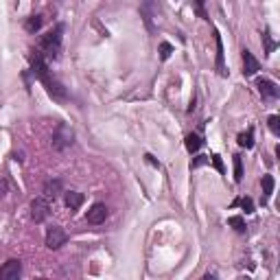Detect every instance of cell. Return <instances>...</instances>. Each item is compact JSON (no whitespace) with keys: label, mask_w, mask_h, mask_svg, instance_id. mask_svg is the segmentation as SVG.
Returning <instances> with one entry per match:
<instances>
[{"label":"cell","mask_w":280,"mask_h":280,"mask_svg":"<svg viewBox=\"0 0 280 280\" xmlns=\"http://www.w3.org/2000/svg\"><path fill=\"white\" fill-rule=\"evenodd\" d=\"M201 144H204V140H201L197 134H188V136H186V149H188L191 153H197V151H199Z\"/></svg>","instance_id":"5bb4252c"},{"label":"cell","mask_w":280,"mask_h":280,"mask_svg":"<svg viewBox=\"0 0 280 280\" xmlns=\"http://www.w3.org/2000/svg\"><path fill=\"white\" fill-rule=\"evenodd\" d=\"M204 4H206V0H192V11H195L199 18H204V20H210L206 9H204Z\"/></svg>","instance_id":"d6986e66"},{"label":"cell","mask_w":280,"mask_h":280,"mask_svg":"<svg viewBox=\"0 0 280 280\" xmlns=\"http://www.w3.org/2000/svg\"><path fill=\"white\" fill-rule=\"evenodd\" d=\"M48 214H51L48 201L44 199V197H35V199L31 201V219H33L35 223H42V221H46Z\"/></svg>","instance_id":"5b68a950"},{"label":"cell","mask_w":280,"mask_h":280,"mask_svg":"<svg viewBox=\"0 0 280 280\" xmlns=\"http://www.w3.org/2000/svg\"><path fill=\"white\" fill-rule=\"evenodd\" d=\"M64 201H66V206H68L70 210H79V208H81V204H83V195H81V192H77V191H68V192H66V197H64Z\"/></svg>","instance_id":"7c38bea8"},{"label":"cell","mask_w":280,"mask_h":280,"mask_svg":"<svg viewBox=\"0 0 280 280\" xmlns=\"http://www.w3.org/2000/svg\"><path fill=\"white\" fill-rule=\"evenodd\" d=\"M7 195V179H0V197Z\"/></svg>","instance_id":"484cf974"},{"label":"cell","mask_w":280,"mask_h":280,"mask_svg":"<svg viewBox=\"0 0 280 280\" xmlns=\"http://www.w3.org/2000/svg\"><path fill=\"white\" fill-rule=\"evenodd\" d=\"M171 52H173V46H171L169 42H162V44H160V59L166 61V59L171 57Z\"/></svg>","instance_id":"603a6c76"},{"label":"cell","mask_w":280,"mask_h":280,"mask_svg":"<svg viewBox=\"0 0 280 280\" xmlns=\"http://www.w3.org/2000/svg\"><path fill=\"white\" fill-rule=\"evenodd\" d=\"M107 214H109L107 206L101 204V201H96V204H92V208L88 210L86 219H88V223H92V226H101V223L107 219Z\"/></svg>","instance_id":"52a82bcc"},{"label":"cell","mask_w":280,"mask_h":280,"mask_svg":"<svg viewBox=\"0 0 280 280\" xmlns=\"http://www.w3.org/2000/svg\"><path fill=\"white\" fill-rule=\"evenodd\" d=\"M232 160H234V182L241 184L243 182V158L236 153V156H232Z\"/></svg>","instance_id":"2e32d148"},{"label":"cell","mask_w":280,"mask_h":280,"mask_svg":"<svg viewBox=\"0 0 280 280\" xmlns=\"http://www.w3.org/2000/svg\"><path fill=\"white\" fill-rule=\"evenodd\" d=\"M44 192L55 199V197L61 192V179H48V182H44Z\"/></svg>","instance_id":"4fadbf2b"},{"label":"cell","mask_w":280,"mask_h":280,"mask_svg":"<svg viewBox=\"0 0 280 280\" xmlns=\"http://www.w3.org/2000/svg\"><path fill=\"white\" fill-rule=\"evenodd\" d=\"M239 147H243V149L254 147V129H247L245 134H239Z\"/></svg>","instance_id":"e0dca14e"},{"label":"cell","mask_w":280,"mask_h":280,"mask_svg":"<svg viewBox=\"0 0 280 280\" xmlns=\"http://www.w3.org/2000/svg\"><path fill=\"white\" fill-rule=\"evenodd\" d=\"M22 276V262L18 258H9L0 267V280H18Z\"/></svg>","instance_id":"8992f818"},{"label":"cell","mask_w":280,"mask_h":280,"mask_svg":"<svg viewBox=\"0 0 280 280\" xmlns=\"http://www.w3.org/2000/svg\"><path fill=\"white\" fill-rule=\"evenodd\" d=\"M74 140V131L70 129L66 122H59L55 129V134H52V149L55 151H64L66 147H70Z\"/></svg>","instance_id":"3957f363"},{"label":"cell","mask_w":280,"mask_h":280,"mask_svg":"<svg viewBox=\"0 0 280 280\" xmlns=\"http://www.w3.org/2000/svg\"><path fill=\"white\" fill-rule=\"evenodd\" d=\"M64 24H57L52 31H48L46 35L42 37V42H39V52H42L44 57H48V59H57L61 52V39H64Z\"/></svg>","instance_id":"7a4b0ae2"},{"label":"cell","mask_w":280,"mask_h":280,"mask_svg":"<svg viewBox=\"0 0 280 280\" xmlns=\"http://www.w3.org/2000/svg\"><path fill=\"white\" fill-rule=\"evenodd\" d=\"M212 164H214V169H217L219 173H223V171H226V169H223V162H221V158H219L217 153H214V156H212Z\"/></svg>","instance_id":"cb8c5ba5"},{"label":"cell","mask_w":280,"mask_h":280,"mask_svg":"<svg viewBox=\"0 0 280 280\" xmlns=\"http://www.w3.org/2000/svg\"><path fill=\"white\" fill-rule=\"evenodd\" d=\"M269 129H271V134L274 136H280V116H276V114H271L269 116Z\"/></svg>","instance_id":"7402d4cb"},{"label":"cell","mask_w":280,"mask_h":280,"mask_svg":"<svg viewBox=\"0 0 280 280\" xmlns=\"http://www.w3.org/2000/svg\"><path fill=\"white\" fill-rule=\"evenodd\" d=\"M228 223H230V226L234 228L239 234H243V232L247 230V226H245V221H243V217H241V214H234V217H230V219H228Z\"/></svg>","instance_id":"ac0fdd59"},{"label":"cell","mask_w":280,"mask_h":280,"mask_svg":"<svg viewBox=\"0 0 280 280\" xmlns=\"http://www.w3.org/2000/svg\"><path fill=\"white\" fill-rule=\"evenodd\" d=\"M42 24H44V18L42 16H31L29 20H26L24 29L29 31V33H37V31L42 29Z\"/></svg>","instance_id":"9a60e30c"},{"label":"cell","mask_w":280,"mask_h":280,"mask_svg":"<svg viewBox=\"0 0 280 280\" xmlns=\"http://www.w3.org/2000/svg\"><path fill=\"white\" fill-rule=\"evenodd\" d=\"M29 59H31V72H33V77L44 83L46 92L52 96V99L59 101V103H64V101L68 99V92H66L64 83L57 81V79L52 77V72L48 70V64H46V59H44V55L39 51H33Z\"/></svg>","instance_id":"6da1fadb"},{"label":"cell","mask_w":280,"mask_h":280,"mask_svg":"<svg viewBox=\"0 0 280 280\" xmlns=\"http://www.w3.org/2000/svg\"><path fill=\"white\" fill-rule=\"evenodd\" d=\"M262 42H265V55H271V52L276 51V42L271 39L269 31H265V33H262Z\"/></svg>","instance_id":"44dd1931"},{"label":"cell","mask_w":280,"mask_h":280,"mask_svg":"<svg viewBox=\"0 0 280 280\" xmlns=\"http://www.w3.org/2000/svg\"><path fill=\"white\" fill-rule=\"evenodd\" d=\"M274 186H276L274 175H262V197H261V204L262 206L269 204L271 195H274Z\"/></svg>","instance_id":"8fae6325"},{"label":"cell","mask_w":280,"mask_h":280,"mask_svg":"<svg viewBox=\"0 0 280 280\" xmlns=\"http://www.w3.org/2000/svg\"><path fill=\"white\" fill-rule=\"evenodd\" d=\"M68 241V234L61 226H51L46 230V247L48 249H59L61 245H66Z\"/></svg>","instance_id":"277c9868"},{"label":"cell","mask_w":280,"mask_h":280,"mask_svg":"<svg viewBox=\"0 0 280 280\" xmlns=\"http://www.w3.org/2000/svg\"><path fill=\"white\" fill-rule=\"evenodd\" d=\"M214 42H217V70L221 77H228V70H226V55H223V42H221V35L219 31H214Z\"/></svg>","instance_id":"30bf717a"},{"label":"cell","mask_w":280,"mask_h":280,"mask_svg":"<svg viewBox=\"0 0 280 280\" xmlns=\"http://www.w3.org/2000/svg\"><path fill=\"white\" fill-rule=\"evenodd\" d=\"M256 88H258V92H261L262 101H274V99H278V94H280L278 86H276L271 79H258Z\"/></svg>","instance_id":"9c48e42d"},{"label":"cell","mask_w":280,"mask_h":280,"mask_svg":"<svg viewBox=\"0 0 280 280\" xmlns=\"http://www.w3.org/2000/svg\"><path fill=\"white\" fill-rule=\"evenodd\" d=\"M234 204H241V208L245 210V214H252V212H254V201H252V197H241V199H236Z\"/></svg>","instance_id":"ffe728a7"},{"label":"cell","mask_w":280,"mask_h":280,"mask_svg":"<svg viewBox=\"0 0 280 280\" xmlns=\"http://www.w3.org/2000/svg\"><path fill=\"white\" fill-rule=\"evenodd\" d=\"M241 57H243V77H254V74L261 70V61L254 57L252 51H247V48H243L241 51Z\"/></svg>","instance_id":"ba28073f"},{"label":"cell","mask_w":280,"mask_h":280,"mask_svg":"<svg viewBox=\"0 0 280 280\" xmlns=\"http://www.w3.org/2000/svg\"><path fill=\"white\" fill-rule=\"evenodd\" d=\"M206 162H208V158H206V156H199V158H197V160H192V169H197V166H201V164H206Z\"/></svg>","instance_id":"d4e9b609"}]
</instances>
